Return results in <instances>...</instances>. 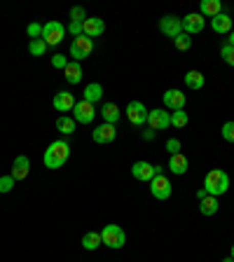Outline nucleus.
<instances>
[{
    "label": "nucleus",
    "mask_w": 234,
    "mask_h": 262,
    "mask_svg": "<svg viewBox=\"0 0 234 262\" xmlns=\"http://www.w3.org/2000/svg\"><path fill=\"white\" fill-rule=\"evenodd\" d=\"M68 157H71V143L59 138V141L49 143V147L42 155V162L47 169H61V166L68 162Z\"/></svg>",
    "instance_id": "nucleus-1"
},
{
    "label": "nucleus",
    "mask_w": 234,
    "mask_h": 262,
    "mask_svg": "<svg viewBox=\"0 0 234 262\" xmlns=\"http://www.w3.org/2000/svg\"><path fill=\"white\" fill-rule=\"evenodd\" d=\"M204 190H206V194H211V196L225 194V192L229 190V176L225 173L223 169L208 171L206 178H204Z\"/></svg>",
    "instance_id": "nucleus-2"
},
{
    "label": "nucleus",
    "mask_w": 234,
    "mask_h": 262,
    "mask_svg": "<svg viewBox=\"0 0 234 262\" xmlns=\"http://www.w3.org/2000/svg\"><path fill=\"white\" fill-rule=\"evenodd\" d=\"M101 241H103V246L113 248V251H120L122 246L126 244V234L120 225H105L101 229Z\"/></svg>",
    "instance_id": "nucleus-3"
},
{
    "label": "nucleus",
    "mask_w": 234,
    "mask_h": 262,
    "mask_svg": "<svg viewBox=\"0 0 234 262\" xmlns=\"http://www.w3.org/2000/svg\"><path fill=\"white\" fill-rule=\"evenodd\" d=\"M66 26L61 21H47L42 24V40L47 42V47H56V45L63 42L66 38Z\"/></svg>",
    "instance_id": "nucleus-4"
},
{
    "label": "nucleus",
    "mask_w": 234,
    "mask_h": 262,
    "mask_svg": "<svg viewBox=\"0 0 234 262\" xmlns=\"http://www.w3.org/2000/svg\"><path fill=\"white\" fill-rule=\"evenodd\" d=\"M68 52H71L73 61H77V63H80V61H84L94 52V40L87 38V35H80V38H75L71 42V49H68Z\"/></svg>",
    "instance_id": "nucleus-5"
},
{
    "label": "nucleus",
    "mask_w": 234,
    "mask_h": 262,
    "mask_svg": "<svg viewBox=\"0 0 234 262\" xmlns=\"http://www.w3.org/2000/svg\"><path fill=\"white\" fill-rule=\"evenodd\" d=\"M147 126L157 134V131H164L171 126V113L166 108H155L147 113Z\"/></svg>",
    "instance_id": "nucleus-6"
},
{
    "label": "nucleus",
    "mask_w": 234,
    "mask_h": 262,
    "mask_svg": "<svg viewBox=\"0 0 234 262\" xmlns=\"http://www.w3.org/2000/svg\"><path fill=\"white\" fill-rule=\"evenodd\" d=\"M171 192H174V187H171V180L166 178V176H155L153 180H150V194L155 196V199H159V202H166L171 196Z\"/></svg>",
    "instance_id": "nucleus-7"
},
{
    "label": "nucleus",
    "mask_w": 234,
    "mask_h": 262,
    "mask_svg": "<svg viewBox=\"0 0 234 262\" xmlns=\"http://www.w3.org/2000/svg\"><path fill=\"white\" fill-rule=\"evenodd\" d=\"M124 113H126V120H129L134 126L147 124V113H150V110H147L141 101H129V105H126Z\"/></svg>",
    "instance_id": "nucleus-8"
},
{
    "label": "nucleus",
    "mask_w": 234,
    "mask_h": 262,
    "mask_svg": "<svg viewBox=\"0 0 234 262\" xmlns=\"http://www.w3.org/2000/svg\"><path fill=\"white\" fill-rule=\"evenodd\" d=\"M94 117H96V108L92 103H87L84 98H80L75 103V108H73V120L77 124H92Z\"/></svg>",
    "instance_id": "nucleus-9"
},
{
    "label": "nucleus",
    "mask_w": 234,
    "mask_h": 262,
    "mask_svg": "<svg viewBox=\"0 0 234 262\" xmlns=\"http://www.w3.org/2000/svg\"><path fill=\"white\" fill-rule=\"evenodd\" d=\"M159 31L166 35V38H178L180 33H183V24H180V16L176 14H166L159 19Z\"/></svg>",
    "instance_id": "nucleus-10"
},
{
    "label": "nucleus",
    "mask_w": 234,
    "mask_h": 262,
    "mask_svg": "<svg viewBox=\"0 0 234 262\" xmlns=\"http://www.w3.org/2000/svg\"><path fill=\"white\" fill-rule=\"evenodd\" d=\"M180 24H183V33H187V35H195V33H202L204 26H206V19H204L199 12H190V14H185L183 19H180Z\"/></svg>",
    "instance_id": "nucleus-11"
},
{
    "label": "nucleus",
    "mask_w": 234,
    "mask_h": 262,
    "mask_svg": "<svg viewBox=\"0 0 234 262\" xmlns=\"http://www.w3.org/2000/svg\"><path fill=\"white\" fill-rule=\"evenodd\" d=\"M92 138L94 143H98V145H105V143H113L115 138H117V124H98L96 129L92 131Z\"/></svg>",
    "instance_id": "nucleus-12"
},
{
    "label": "nucleus",
    "mask_w": 234,
    "mask_h": 262,
    "mask_svg": "<svg viewBox=\"0 0 234 262\" xmlns=\"http://www.w3.org/2000/svg\"><path fill=\"white\" fill-rule=\"evenodd\" d=\"M162 101H164V108L171 110V113L185 108V94L180 92V89H166L164 96H162Z\"/></svg>",
    "instance_id": "nucleus-13"
},
{
    "label": "nucleus",
    "mask_w": 234,
    "mask_h": 262,
    "mask_svg": "<svg viewBox=\"0 0 234 262\" xmlns=\"http://www.w3.org/2000/svg\"><path fill=\"white\" fill-rule=\"evenodd\" d=\"M131 176L136 180H141V183H150L155 178V166L150 162H145V159H138L131 166Z\"/></svg>",
    "instance_id": "nucleus-14"
},
{
    "label": "nucleus",
    "mask_w": 234,
    "mask_h": 262,
    "mask_svg": "<svg viewBox=\"0 0 234 262\" xmlns=\"http://www.w3.org/2000/svg\"><path fill=\"white\" fill-rule=\"evenodd\" d=\"M105 33V21L103 19H98V16H87V21L82 24V35H87V38H101Z\"/></svg>",
    "instance_id": "nucleus-15"
},
{
    "label": "nucleus",
    "mask_w": 234,
    "mask_h": 262,
    "mask_svg": "<svg viewBox=\"0 0 234 262\" xmlns=\"http://www.w3.org/2000/svg\"><path fill=\"white\" fill-rule=\"evenodd\" d=\"M75 103L77 101L71 92H59V94H54V98H52V105H54L56 113H73Z\"/></svg>",
    "instance_id": "nucleus-16"
},
{
    "label": "nucleus",
    "mask_w": 234,
    "mask_h": 262,
    "mask_svg": "<svg viewBox=\"0 0 234 262\" xmlns=\"http://www.w3.org/2000/svg\"><path fill=\"white\" fill-rule=\"evenodd\" d=\"M31 173V159L26 155H19V157L12 162V178L14 180H24Z\"/></svg>",
    "instance_id": "nucleus-17"
},
{
    "label": "nucleus",
    "mask_w": 234,
    "mask_h": 262,
    "mask_svg": "<svg viewBox=\"0 0 234 262\" xmlns=\"http://www.w3.org/2000/svg\"><path fill=\"white\" fill-rule=\"evenodd\" d=\"M187 169H190V162H187V157L185 155H171V159H169V171L174 176H183V173H187Z\"/></svg>",
    "instance_id": "nucleus-18"
},
{
    "label": "nucleus",
    "mask_w": 234,
    "mask_h": 262,
    "mask_svg": "<svg viewBox=\"0 0 234 262\" xmlns=\"http://www.w3.org/2000/svg\"><path fill=\"white\" fill-rule=\"evenodd\" d=\"M82 98L87 101V103L96 105L101 98H103V87L98 84V82H89L87 87H84V92H82Z\"/></svg>",
    "instance_id": "nucleus-19"
},
{
    "label": "nucleus",
    "mask_w": 234,
    "mask_h": 262,
    "mask_svg": "<svg viewBox=\"0 0 234 262\" xmlns=\"http://www.w3.org/2000/svg\"><path fill=\"white\" fill-rule=\"evenodd\" d=\"M63 75H66V82H68V84H80L84 73H82V66L77 63V61H71V63L63 68Z\"/></svg>",
    "instance_id": "nucleus-20"
},
{
    "label": "nucleus",
    "mask_w": 234,
    "mask_h": 262,
    "mask_svg": "<svg viewBox=\"0 0 234 262\" xmlns=\"http://www.w3.org/2000/svg\"><path fill=\"white\" fill-rule=\"evenodd\" d=\"M211 28L216 33H232V16L220 12L218 16H213L211 19Z\"/></svg>",
    "instance_id": "nucleus-21"
},
{
    "label": "nucleus",
    "mask_w": 234,
    "mask_h": 262,
    "mask_svg": "<svg viewBox=\"0 0 234 262\" xmlns=\"http://www.w3.org/2000/svg\"><path fill=\"white\" fill-rule=\"evenodd\" d=\"M223 12V3L220 0H202V5H199V14L206 19V16H218Z\"/></svg>",
    "instance_id": "nucleus-22"
},
{
    "label": "nucleus",
    "mask_w": 234,
    "mask_h": 262,
    "mask_svg": "<svg viewBox=\"0 0 234 262\" xmlns=\"http://www.w3.org/2000/svg\"><path fill=\"white\" fill-rule=\"evenodd\" d=\"M122 110L117 108V103H103L101 105V117H103L105 124H117Z\"/></svg>",
    "instance_id": "nucleus-23"
},
{
    "label": "nucleus",
    "mask_w": 234,
    "mask_h": 262,
    "mask_svg": "<svg viewBox=\"0 0 234 262\" xmlns=\"http://www.w3.org/2000/svg\"><path fill=\"white\" fill-rule=\"evenodd\" d=\"M218 208H220V202H218V196H211V194H206L199 202V211L204 213V215H216L218 213Z\"/></svg>",
    "instance_id": "nucleus-24"
},
{
    "label": "nucleus",
    "mask_w": 234,
    "mask_h": 262,
    "mask_svg": "<svg viewBox=\"0 0 234 262\" xmlns=\"http://www.w3.org/2000/svg\"><path fill=\"white\" fill-rule=\"evenodd\" d=\"M98 246H103L101 232H87V234L82 236V248H84V251H96Z\"/></svg>",
    "instance_id": "nucleus-25"
},
{
    "label": "nucleus",
    "mask_w": 234,
    "mask_h": 262,
    "mask_svg": "<svg viewBox=\"0 0 234 262\" xmlns=\"http://www.w3.org/2000/svg\"><path fill=\"white\" fill-rule=\"evenodd\" d=\"M75 126H77V122L73 120V117H68V115H61L59 120H56V129H59L63 136H71L73 131H75Z\"/></svg>",
    "instance_id": "nucleus-26"
},
{
    "label": "nucleus",
    "mask_w": 234,
    "mask_h": 262,
    "mask_svg": "<svg viewBox=\"0 0 234 262\" xmlns=\"http://www.w3.org/2000/svg\"><path fill=\"white\" fill-rule=\"evenodd\" d=\"M185 87L190 89H202L204 87V75L199 71H187L185 73Z\"/></svg>",
    "instance_id": "nucleus-27"
},
{
    "label": "nucleus",
    "mask_w": 234,
    "mask_h": 262,
    "mask_svg": "<svg viewBox=\"0 0 234 262\" xmlns=\"http://www.w3.org/2000/svg\"><path fill=\"white\" fill-rule=\"evenodd\" d=\"M187 122H190V117H187L185 110H176V113H171V126L183 129V126H187Z\"/></svg>",
    "instance_id": "nucleus-28"
},
{
    "label": "nucleus",
    "mask_w": 234,
    "mask_h": 262,
    "mask_svg": "<svg viewBox=\"0 0 234 262\" xmlns=\"http://www.w3.org/2000/svg\"><path fill=\"white\" fill-rule=\"evenodd\" d=\"M28 52H31V56H42L45 52H47V42H45L42 38L31 40V42H28Z\"/></svg>",
    "instance_id": "nucleus-29"
},
{
    "label": "nucleus",
    "mask_w": 234,
    "mask_h": 262,
    "mask_svg": "<svg viewBox=\"0 0 234 262\" xmlns=\"http://www.w3.org/2000/svg\"><path fill=\"white\" fill-rule=\"evenodd\" d=\"M174 47L180 49V52H187V49L192 47V35H187V33H180L178 38H174Z\"/></svg>",
    "instance_id": "nucleus-30"
},
{
    "label": "nucleus",
    "mask_w": 234,
    "mask_h": 262,
    "mask_svg": "<svg viewBox=\"0 0 234 262\" xmlns=\"http://www.w3.org/2000/svg\"><path fill=\"white\" fill-rule=\"evenodd\" d=\"M220 56H223L225 63L232 66V68H234V47H232L229 42H225L223 47H220Z\"/></svg>",
    "instance_id": "nucleus-31"
},
{
    "label": "nucleus",
    "mask_w": 234,
    "mask_h": 262,
    "mask_svg": "<svg viewBox=\"0 0 234 262\" xmlns=\"http://www.w3.org/2000/svg\"><path fill=\"white\" fill-rule=\"evenodd\" d=\"M71 21H80V24L87 21V12H84V7H80V5L71 7Z\"/></svg>",
    "instance_id": "nucleus-32"
},
{
    "label": "nucleus",
    "mask_w": 234,
    "mask_h": 262,
    "mask_svg": "<svg viewBox=\"0 0 234 262\" xmlns=\"http://www.w3.org/2000/svg\"><path fill=\"white\" fill-rule=\"evenodd\" d=\"M14 183H16V180L12 178V173L10 176H3V178H0V194H7V192H12Z\"/></svg>",
    "instance_id": "nucleus-33"
},
{
    "label": "nucleus",
    "mask_w": 234,
    "mask_h": 262,
    "mask_svg": "<svg viewBox=\"0 0 234 262\" xmlns=\"http://www.w3.org/2000/svg\"><path fill=\"white\" fill-rule=\"evenodd\" d=\"M26 33H28V38L31 40H38V38H42V24H28V28H26Z\"/></svg>",
    "instance_id": "nucleus-34"
},
{
    "label": "nucleus",
    "mask_w": 234,
    "mask_h": 262,
    "mask_svg": "<svg viewBox=\"0 0 234 262\" xmlns=\"http://www.w3.org/2000/svg\"><path fill=\"white\" fill-rule=\"evenodd\" d=\"M220 134H223V138L227 143H234V122H225L223 129H220Z\"/></svg>",
    "instance_id": "nucleus-35"
},
{
    "label": "nucleus",
    "mask_w": 234,
    "mask_h": 262,
    "mask_svg": "<svg viewBox=\"0 0 234 262\" xmlns=\"http://www.w3.org/2000/svg\"><path fill=\"white\" fill-rule=\"evenodd\" d=\"M66 31L71 33L73 38H80V35H82V24L80 21H71L68 26H66Z\"/></svg>",
    "instance_id": "nucleus-36"
},
{
    "label": "nucleus",
    "mask_w": 234,
    "mask_h": 262,
    "mask_svg": "<svg viewBox=\"0 0 234 262\" xmlns=\"http://www.w3.org/2000/svg\"><path fill=\"white\" fill-rule=\"evenodd\" d=\"M68 63H71V61L66 59L63 54H54V56H52V66H54V68H61V71H63Z\"/></svg>",
    "instance_id": "nucleus-37"
},
{
    "label": "nucleus",
    "mask_w": 234,
    "mask_h": 262,
    "mask_svg": "<svg viewBox=\"0 0 234 262\" xmlns=\"http://www.w3.org/2000/svg\"><path fill=\"white\" fill-rule=\"evenodd\" d=\"M166 150H169V155H178L180 152V141L178 138H169V141H166Z\"/></svg>",
    "instance_id": "nucleus-38"
},
{
    "label": "nucleus",
    "mask_w": 234,
    "mask_h": 262,
    "mask_svg": "<svg viewBox=\"0 0 234 262\" xmlns=\"http://www.w3.org/2000/svg\"><path fill=\"white\" fill-rule=\"evenodd\" d=\"M153 138H155V131L153 129H145V131H143V141H153Z\"/></svg>",
    "instance_id": "nucleus-39"
},
{
    "label": "nucleus",
    "mask_w": 234,
    "mask_h": 262,
    "mask_svg": "<svg viewBox=\"0 0 234 262\" xmlns=\"http://www.w3.org/2000/svg\"><path fill=\"white\" fill-rule=\"evenodd\" d=\"M204 196H206V190H204V187H202V190H199V192H197V199H199V202H202V199H204Z\"/></svg>",
    "instance_id": "nucleus-40"
},
{
    "label": "nucleus",
    "mask_w": 234,
    "mask_h": 262,
    "mask_svg": "<svg viewBox=\"0 0 234 262\" xmlns=\"http://www.w3.org/2000/svg\"><path fill=\"white\" fill-rule=\"evenodd\" d=\"M229 45L234 47V28H232V33H229Z\"/></svg>",
    "instance_id": "nucleus-41"
},
{
    "label": "nucleus",
    "mask_w": 234,
    "mask_h": 262,
    "mask_svg": "<svg viewBox=\"0 0 234 262\" xmlns=\"http://www.w3.org/2000/svg\"><path fill=\"white\" fill-rule=\"evenodd\" d=\"M229 257H232V260H234V244H232V251H229Z\"/></svg>",
    "instance_id": "nucleus-42"
},
{
    "label": "nucleus",
    "mask_w": 234,
    "mask_h": 262,
    "mask_svg": "<svg viewBox=\"0 0 234 262\" xmlns=\"http://www.w3.org/2000/svg\"><path fill=\"white\" fill-rule=\"evenodd\" d=\"M223 262H234V260H232V257H225V260H223Z\"/></svg>",
    "instance_id": "nucleus-43"
}]
</instances>
